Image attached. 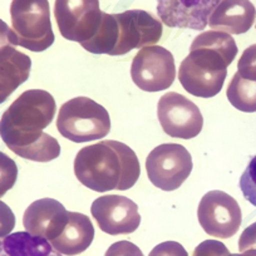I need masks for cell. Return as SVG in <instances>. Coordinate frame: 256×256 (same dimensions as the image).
I'll return each mask as SVG.
<instances>
[{"label": "cell", "mask_w": 256, "mask_h": 256, "mask_svg": "<svg viewBox=\"0 0 256 256\" xmlns=\"http://www.w3.org/2000/svg\"><path fill=\"white\" fill-rule=\"evenodd\" d=\"M56 100L43 90L22 93L0 120V136L10 151L36 162H50L60 154V144L46 134L56 116Z\"/></svg>", "instance_id": "obj_1"}, {"label": "cell", "mask_w": 256, "mask_h": 256, "mask_svg": "<svg viewBox=\"0 0 256 256\" xmlns=\"http://www.w3.org/2000/svg\"><path fill=\"white\" fill-rule=\"evenodd\" d=\"M74 174L80 184L96 192L126 191L138 181L141 167L131 147L106 140L78 152L74 158Z\"/></svg>", "instance_id": "obj_2"}, {"label": "cell", "mask_w": 256, "mask_h": 256, "mask_svg": "<svg viewBox=\"0 0 256 256\" xmlns=\"http://www.w3.org/2000/svg\"><path fill=\"white\" fill-rule=\"evenodd\" d=\"M59 134L76 144L104 138L110 131L107 110L87 97H77L64 103L56 118Z\"/></svg>", "instance_id": "obj_3"}, {"label": "cell", "mask_w": 256, "mask_h": 256, "mask_svg": "<svg viewBox=\"0 0 256 256\" xmlns=\"http://www.w3.org/2000/svg\"><path fill=\"white\" fill-rule=\"evenodd\" d=\"M10 16L16 46L44 52L54 43L48 0H13Z\"/></svg>", "instance_id": "obj_4"}, {"label": "cell", "mask_w": 256, "mask_h": 256, "mask_svg": "<svg viewBox=\"0 0 256 256\" xmlns=\"http://www.w3.org/2000/svg\"><path fill=\"white\" fill-rule=\"evenodd\" d=\"M192 157L184 146L177 144H160L146 158L150 181L162 191H174L188 178L192 171Z\"/></svg>", "instance_id": "obj_5"}, {"label": "cell", "mask_w": 256, "mask_h": 256, "mask_svg": "<svg viewBox=\"0 0 256 256\" xmlns=\"http://www.w3.org/2000/svg\"><path fill=\"white\" fill-rule=\"evenodd\" d=\"M54 16L63 38L83 44L98 32L103 12L100 0H56Z\"/></svg>", "instance_id": "obj_6"}, {"label": "cell", "mask_w": 256, "mask_h": 256, "mask_svg": "<svg viewBox=\"0 0 256 256\" xmlns=\"http://www.w3.org/2000/svg\"><path fill=\"white\" fill-rule=\"evenodd\" d=\"M131 77L134 84L146 92L167 90L176 78L174 56L160 46L141 48L132 60Z\"/></svg>", "instance_id": "obj_7"}, {"label": "cell", "mask_w": 256, "mask_h": 256, "mask_svg": "<svg viewBox=\"0 0 256 256\" xmlns=\"http://www.w3.org/2000/svg\"><path fill=\"white\" fill-rule=\"evenodd\" d=\"M198 218L206 234L218 238H230L240 228L242 214L232 196L215 190L201 198Z\"/></svg>", "instance_id": "obj_8"}, {"label": "cell", "mask_w": 256, "mask_h": 256, "mask_svg": "<svg viewBox=\"0 0 256 256\" xmlns=\"http://www.w3.org/2000/svg\"><path fill=\"white\" fill-rule=\"evenodd\" d=\"M157 116L162 130L174 138H194L202 130L200 108L180 93L168 92L162 96L157 104Z\"/></svg>", "instance_id": "obj_9"}, {"label": "cell", "mask_w": 256, "mask_h": 256, "mask_svg": "<svg viewBox=\"0 0 256 256\" xmlns=\"http://www.w3.org/2000/svg\"><path fill=\"white\" fill-rule=\"evenodd\" d=\"M117 43L112 56H123L136 48L156 46L162 36V23L148 12L127 10L114 14Z\"/></svg>", "instance_id": "obj_10"}, {"label": "cell", "mask_w": 256, "mask_h": 256, "mask_svg": "<svg viewBox=\"0 0 256 256\" xmlns=\"http://www.w3.org/2000/svg\"><path fill=\"white\" fill-rule=\"evenodd\" d=\"M90 212L100 230L110 235L132 234L141 224L138 206L124 196H100L93 201Z\"/></svg>", "instance_id": "obj_11"}, {"label": "cell", "mask_w": 256, "mask_h": 256, "mask_svg": "<svg viewBox=\"0 0 256 256\" xmlns=\"http://www.w3.org/2000/svg\"><path fill=\"white\" fill-rule=\"evenodd\" d=\"M222 0H157V14L170 28L202 30Z\"/></svg>", "instance_id": "obj_12"}, {"label": "cell", "mask_w": 256, "mask_h": 256, "mask_svg": "<svg viewBox=\"0 0 256 256\" xmlns=\"http://www.w3.org/2000/svg\"><path fill=\"white\" fill-rule=\"evenodd\" d=\"M68 214L59 201L40 198L28 206L23 216V225L29 234L50 242L63 232L68 222Z\"/></svg>", "instance_id": "obj_13"}, {"label": "cell", "mask_w": 256, "mask_h": 256, "mask_svg": "<svg viewBox=\"0 0 256 256\" xmlns=\"http://www.w3.org/2000/svg\"><path fill=\"white\" fill-rule=\"evenodd\" d=\"M256 9L250 0H222L208 19L212 30L244 34L252 26Z\"/></svg>", "instance_id": "obj_14"}, {"label": "cell", "mask_w": 256, "mask_h": 256, "mask_svg": "<svg viewBox=\"0 0 256 256\" xmlns=\"http://www.w3.org/2000/svg\"><path fill=\"white\" fill-rule=\"evenodd\" d=\"M94 238V228L87 215L68 214V222L63 232L50 241V245L62 255L74 256L87 250Z\"/></svg>", "instance_id": "obj_15"}, {"label": "cell", "mask_w": 256, "mask_h": 256, "mask_svg": "<svg viewBox=\"0 0 256 256\" xmlns=\"http://www.w3.org/2000/svg\"><path fill=\"white\" fill-rule=\"evenodd\" d=\"M228 72H214L201 68L188 59L181 62L178 80L190 94L200 98H212L221 92Z\"/></svg>", "instance_id": "obj_16"}, {"label": "cell", "mask_w": 256, "mask_h": 256, "mask_svg": "<svg viewBox=\"0 0 256 256\" xmlns=\"http://www.w3.org/2000/svg\"><path fill=\"white\" fill-rule=\"evenodd\" d=\"M32 59L14 46L0 49V104L6 102L30 74Z\"/></svg>", "instance_id": "obj_17"}, {"label": "cell", "mask_w": 256, "mask_h": 256, "mask_svg": "<svg viewBox=\"0 0 256 256\" xmlns=\"http://www.w3.org/2000/svg\"><path fill=\"white\" fill-rule=\"evenodd\" d=\"M0 256H63L46 238L16 232L0 240Z\"/></svg>", "instance_id": "obj_18"}, {"label": "cell", "mask_w": 256, "mask_h": 256, "mask_svg": "<svg viewBox=\"0 0 256 256\" xmlns=\"http://www.w3.org/2000/svg\"><path fill=\"white\" fill-rule=\"evenodd\" d=\"M228 100L241 112H256V82L245 80L238 73L231 80L226 90Z\"/></svg>", "instance_id": "obj_19"}, {"label": "cell", "mask_w": 256, "mask_h": 256, "mask_svg": "<svg viewBox=\"0 0 256 256\" xmlns=\"http://www.w3.org/2000/svg\"><path fill=\"white\" fill-rule=\"evenodd\" d=\"M18 167L16 164L4 152H0V198H3L6 192L16 182Z\"/></svg>", "instance_id": "obj_20"}, {"label": "cell", "mask_w": 256, "mask_h": 256, "mask_svg": "<svg viewBox=\"0 0 256 256\" xmlns=\"http://www.w3.org/2000/svg\"><path fill=\"white\" fill-rule=\"evenodd\" d=\"M240 188L244 198L256 208V156L251 158L241 176Z\"/></svg>", "instance_id": "obj_21"}, {"label": "cell", "mask_w": 256, "mask_h": 256, "mask_svg": "<svg viewBox=\"0 0 256 256\" xmlns=\"http://www.w3.org/2000/svg\"><path fill=\"white\" fill-rule=\"evenodd\" d=\"M238 73L245 80L256 82V44L244 50L238 62Z\"/></svg>", "instance_id": "obj_22"}, {"label": "cell", "mask_w": 256, "mask_h": 256, "mask_svg": "<svg viewBox=\"0 0 256 256\" xmlns=\"http://www.w3.org/2000/svg\"><path fill=\"white\" fill-rule=\"evenodd\" d=\"M192 256H231V252L221 241L206 240L194 250Z\"/></svg>", "instance_id": "obj_23"}, {"label": "cell", "mask_w": 256, "mask_h": 256, "mask_svg": "<svg viewBox=\"0 0 256 256\" xmlns=\"http://www.w3.org/2000/svg\"><path fill=\"white\" fill-rule=\"evenodd\" d=\"M104 256H144L141 248L131 241H118L112 244L106 251Z\"/></svg>", "instance_id": "obj_24"}, {"label": "cell", "mask_w": 256, "mask_h": 256, "mask_svg": "<svg viewBox=\"0 0 256 256\" xmlns=\"http://www.w3.org/2000/svg\"><path fill=\"white\" fill-rule=\"evenodd\" d=\"M148 256H188V254L181 244L176 241H166L154 246Z\"/></svg>", "instance_id": "obj_25"}, {"label": "cell", "mask_w": 256, "mask_h": 256, "mask_svg": "<svg viewBox=\"0 0 256 256\" xmlns=\"http://www.w3.org/2000/svg\"><path fill=\"white\" fill-rule=\"evenodd\" d=\"M16 228V216L6 204L0 201V238H6Z\"/></svg>", "instance_id": "obj_26"}, {"label": "cell", "mask_w": 256, "mask_h": 256, "mask_svg": "<svg viewBox=\"0 0 256 256\" xmlns=\"http://www.w3.org/2000/svg\"><path fill=\"white\" fill-rule=\"evenodd\" d=\"M238 250L241 252L246 250H256V222L248 226L241 234L238 240Z\"/></svg>", "instance_id": "obj_27"}, {"label": "cell", "mask_w": 256, "mask_h": 256, "mask_svg": "<svg viewBox=\"0 0 256 256\" xmlns=\"http://www.w3.org/2000/svg\"><path fill=\"white\" fill-rule=\"evenodd\" d=\"M16 36L13 29L8 26V24L0 19V49L6 48V46H16Z\"/></svg>", "instance_id": "obj_28"}, {"label": "cell", "mask_w": 256, "mask_h": 256, "mask_svg": "<svg viewBox=\"0 0 256 256\" xmlns=\"http://www.w3.org/2000/svg\"><path fill=\"white\" fill-rule=\"evenodd\" d=\"M231 256H256V250H246L240 254H231Z\"/></svg>", "instance_id": "obj_29"}]
</instances>
